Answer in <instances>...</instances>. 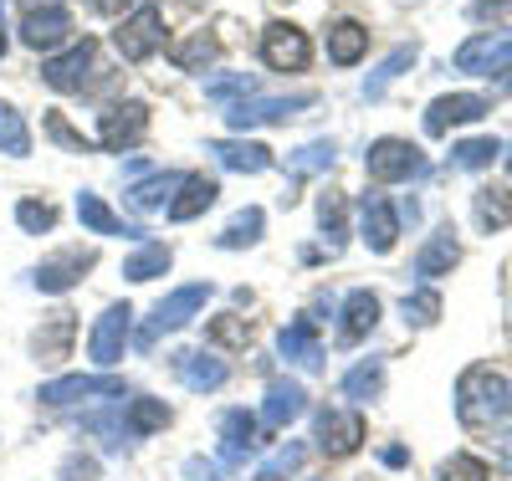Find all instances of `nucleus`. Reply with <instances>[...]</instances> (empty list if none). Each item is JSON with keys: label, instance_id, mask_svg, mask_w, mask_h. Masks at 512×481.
I'll list each match as a JSON object with an SVG mask.
<instances>
[{"label": "nucleus", "instance_id": "nucleus-1", "mask_svg": "<svg viewBox=\"0 0 512 481\" xmlns=\"http://www.w3.org/2000/svg\"><path fill=\"white\" fill-rule=\"evenodd\" d=\"M456 410H461L466 425H492L507 410V379L497 369H487V364L466 369L461 384H456Z\"/></svg>", "mask_w": 512, "mask_h": 481}, {"label": "nucleus", "instance_id": "nucleus-2", "mask_svg": "<svg viewBox=\"0 0 512 481\" xmlns=\"http://www.w3.org/2000/svg\"><path fill=\"white\" fill-rule=\"evenodd\" d=\"M98 72H103V47L98 41H77L67 57H52L47 67H41L47 87H57V93H88Z\"/></svg>", "mask_w": 512, "mask_h": 481}, {"label": "nucleus", "instance_id": "nucleus-3", "mask_svg": "<svg viewBox=\"0 0 512 481\" xmlns=\"http://www.w3.org/2000/svg\"><path fill=\"white\" fill-rule=\"evenodd\" d=\"M210 302V282H190V287H180V292H169L159 308H154V318H149V328L139 333V348H149L159 333H175V328H185L200 308Z\"/></svg>", "mask_w": 512, "mask_h": 481}, {"label": "nucleus", "instance_id": "nucleus-4", "mask_svg": "<svg viewBox=\"0 0 512 481\" xmlns=\"http://www.w3.org/2000/svg\"><path fill=\"white\" fill-rule=\"evenodd\" d=\"M364 164H369V180H379V185L415 180V174L425 169V159H420V149L410 139H379V144H369Z\"/></svg>", "mask_w": 512, "mask_h": 481}, {"label": "nucleus", "instance_id": "nucleus-5", "mask_svg": "<svg viewBox=\"0 0 512 481\" xmlns=\"http://www.w3.org/2000/svg\"><path fill=\"white\" fill-rule=\"evenodd\" d=\"M512 67V26L507 31H482L472 41H461L456 47V72H477V77H492Z\"/></svg>", "mask_w": 512, "mask_h": 481}, {"label": "nucleus", "instance_id": "nucleus-6", "mask_svg": "<svg viewBox=\"0 0 512 481\" xmlns=\"http://www.w3.org/2000/svg\"><path fill=\"white\" fill-rule=\"evenodd\" d=\"M262 57H267V67H277V72H303L308 57H313L308 31H297V26H287V21H272V26L262 31Z\"/></svg>", "mask_w": 512, "mask_h": 481}, {"label": "nucleus", "instance_id": "nucleus-7", "mask_svg": "<svg viewBox=\"0 0 512 481\" xmlns=\"http://www.w3.org/2000/svg\"><path fill=\"white\" fill-rule=\"evenodd\" d=\"M159 6H139L134 16H128L118 31H113V41H118V52H123V62H144V57H154V47L164 41V31H159Z\"/></svg>", "mask_w": 512, "mask_h": 481}, {"label": "nucleus", "instance_id": "nucleus-8", "mask_svg": "<svg viewBox=\"0 0 512 481\" xmlns=\"http://www.w3.org/2000/svg\"><path fill=\"white\" fill-rule=\"evenodd\" d=\"M318 98L313 93H297V98H241V103H231V128H256V123H282V118H292L297 108H313Z\"/></svg>", "mask_w": 512, "mask_h": 481}, {"label": "nucleus", "instance_id": "nucleus-9", "mask_svg": "<svg viewBox=\"0 0 512 481\" xmlns=\"http://www.w3.org/2000/svg\"><path fill=\"white\" fill-rule=\"evenodd\" d=\"M144 128H149V108H144V103H118V108L103 113L98 139H103V149L123 154V149H134V144L144 139Z\"/></svg>", "mask_w": 512, "mask_h": 481}, {"label": "nucleus", "instance_id": "nucleus-10", "mask_svg": "<svg viewBox=\"0 0 512 481\" xmlns=\"http://www.w3.org/2000/svg\"><path fill=\"white\" fill-rule=\"evenodd\" d=\"M492 113V103L487 98H477V93H451V98H436L431 108H425V134H446V128H456V123H477V118H487Z\"/></svg>", "mask_w": 512, "mask_h": 481}, {"label": "nucleus", "instance_id": "nucleus-11", "mask_svg": "<svg viewBox=\"0 0 512 481\" xmlns=\"http://www.w3.org/2000/svg\"><path fill=\"white\" fill-rule=\"evenodd\" d=\"M128 318H134V308H128V302H113V308L98 318V328H93V364H118L123 359V343H128Z\"/></svg>", "mask_w": 512, "mask_h": 481}, {"label": "nucleus", "instance_id": "nucleus-12", "mask_svg": "<svg viewBox=\"0 0 512 481\" xmlns=\"http://www.w3.org/2000/svg\"><path fill=\"white\" fill-rule=\"evenodd\" d=\"M359 441H364V415H354V410H323L318 415V446L328 456H349V451H359Z\"/></svg>", "mask_w": 512, "mask_h": 481}, {"label": "nucleus", "instance_id": "nucleus-13", "mask_svg": "<svg viewBox=\"0 0 512 481\" xmlns=\"http://www.w3.org/2000/svg\"><path fill=\"white\" fill-rule=\"evenodd\" d=\"M359 221H364V241L384 256L395 246V236H400V210L384 200V195H364L359 200Z\"/></svg>", "mask_w": 512, "mask_h": 481}, {"label": "nucleus", "instance_id": "nucleus-14", "mask_svg": "<svg viewBox=\"0 0 512 481\" xmlns=\"http://www.w3.org/2000/svg\"><path fill=\"white\" fill-rule=\"evenodd\" d=\"M88 267H93V251L67 246L62 256H52V261H41V267H36V287L41 292H67V287H77V277Z\"/></svg>", "mask_w": 512, "mask_h": 481}, {"label": "nucleus", "instance_id": "nucleus-15", "mask_svg": "<svg viewBox=\"0 0 512 481\" xmlns=\"http://www.w3.org/2000/svg\"><path fill=\"white\" fill-rule=\"evenodd\" d=\"M21 36H26V47H36V52H52V47H62V41L72 36V16H67L62 6L31 11V16H26V26H21Z\"/></svg>", "mask_w": 512, "mask_h": 481}, {"label": "nucleus", "instance_id": "nucleus-16", "mask_svg": "<svg viewBox=\"0 0 512 481\" xmlns=\"http://www.w3.org/2000/svg\"><path fill=\"white\" fill-rule=\"evenodd\" d=\"M303 405H308L303 384H297V379H277V384L267 389V405H262V425H267V430H282V425H292L297 415H303Z\"/></svg>", "mask_w": 512, "mask_h": 481}, {"label": "nucleus", "instance_id": "nucleus-17", "mask_svg": "<svg viewBox=\"0 0 512 481\" xmlns=\"http://www.w3.org/2000/svg\"><path fill=\"white\" fill-rule=\"evenodd\" d=\"M216 195H221V185L210 180V174H185L180 195L169 200V221H195L200 210H210V205H216Z\"/></svg>", "mask_w": 512, "mask_h": 481}, {"label": "nucleus", "instance_id": "nucleus-18", "mask_svg": "<svg viewBox=\"0 0 512 481\" xmlns=\"http://www.w3.org/2000/svg\"><path fill=\"white\" fill-rule=\"evenodd\" d=\"M72 333H77V318H72V313H52L47 323L36 328V338H31L36 359H41V364H62L67 348H72Z\"/></svg>", "mask_w": 512, "mask_h": 481}, {"label": "nucleus", "instance_id": "nucleus-19", "mask_svg": "<svg viewBox=\"0 0 512 481\" xmlns=\"http://www.w3.org/2000/svg\"><path fill=\"white\" fill-rule=\"evenodd\" d=\"M277 348L292 359V364H303V369H318L323 364V348H318V323L313 318H297V323H287L282 328V338H277Z\"/></svg>", "mask_w": 512, "mask_h": 481}, {"label": "nucleus", "instance_id": "nucleus-20", "mask_svg": "<svg viewBox=\"0 0 512 481\" xmlns=\"http://www.w3.org/2000/svg\"><path fill=\"white\" fill-rule=\"evenodd\" d=\"M461 261V246H456V231H436L431 241L420 246V256H415V277H425V282H436V277H446L451 267Z\"/></svg>", "mask_w": 512, "mask_h": 481}, {"label": "nucleus", "instance_id": "nucleus-21", "mask_svg": "<svg viewBox=\"0 0 512 481\" xmlns=\"http://www.w3.org/2000/svg\"><path fill=\"white\" fill-rule=\"evenodd\" d=\"M374 323H379V297H374L369 287H354V292L344 297V328H338V338L359 343L364 333H374Z\"/></svg>", "mask_w": 512, "mask_h": 481}, {"label": "nucleus", "instance_id": "nucleus-22", "mask_svg": "<svg viewBox=\"0 0 512 481\" xmlns=\"http://www.w3.org/2000/svg\"><path fill=\"white\" fill-rule=\"evenodd\" d=\"M221 456L236 466V461H246L256 446H262V441H256V415H246V410H226L221 415Z\"/></svg>", "mask_w": 512, "mask_h": 481}, {"label": "nucleus", "instance_id": "nucleus-23", "mask_svg": "<svg viewBox=\"0 0 512 481\" xmlns=\"http://www.w3.org/2000/svg\"><path fill=\"white\" fill-rule=\"evenodd\" d=\"M93 395H123V379H57L41 389V400L47 405H72V400H93Z\"/></svg>", "mask_w": 512, "mask_h": 481}, {"label": "nucleus", "instance_id": "nucleus-24", "mask_svg": "<svg viewBox=\"0 0 512 481\" xmlns=\"http://www.w3.org/2000/svg\"><path fill=\"white\" fill-rule=\"evenodd\" d=\"M77 221L88 226L93 236H134V241L144 236L139 226H128L123 215H113V210H108V205H103L98 195H77Z\"/></svg>", "mask_w": 512, "mask_h": 481}, {"label": "nucleus", "instance_id": "nucleus-25", "mask_svg": "<svg viewBox=\"0 0 512 481\" xmlns=\"http://www.w3.org/2000/svg\"><path fill=\"white\" fill-rule=\"evenodd\" d=\"M210 154H216L226 169H241V174H262L272 164V149L267 144H241V139H226V144H210Z\"/></svg>", "mask_w": 512, "mask_h": 481}, {"label": "nucleus", "instance_id": "nucleus-26", "mask_svg": "<svg viewBox=\"0 0 512 481\" xmlns=\"http://www.w3.org/2000/svg\"><path fill=\"white\" fill-rule=\"evenodd\" d=\"M185 185V174H154V180H139L134 190H128V205L134 210H169V200H175V190Z\"/></svg>", "mask_w": 512, "mask_h": 481}, {"label": "nucleus", "instance_id": "nucleus-27", "mask_svg": "<svg viewBox=\"0 0 512 481\" xmlns=\"http://www.w3.org/2000/svg\"><path fill=\"white\" fill-rule=\"evenodd\" d=\"M364 52H369V31H364L359 21H338V26L328 31V57H333L338 67H354Z\"/></svg>", "mask_w": 512, "mask_h": 481}, {"label": "nucleus", "instance_id": "nucleus-28", "mask_svg": "<svg viewBox=\"0 0 512 481\" xmlns=\"http://www.w3.org/2000/svg\"><path fill=\"white\" fill-rule=\"evenodd\" d=\"M169 57H175V67H185V72H205L210 62L221 57V41L210 36V31H195V36L175 41V47H169Z\"/></svg>", "mask_w": 512, "mask_h": 481}, {"label": "nucleus", "instance_id": "nucleus-29", "mask_svg": "<svg viewBox=\"0 0 512 481\" xmlns=\"http://www.w3.org/2000/svg\"><path fill=\"white\" fill-rule=\"evenodd\" d=\"M169 272V246L164 241H144L134 256L123 261V277L128 282H154V277H164Z\"/></svg>", "mask_w": 512, "mask_h": 481}, {"label": "nucleus", "instance_id": "nucleus-30", "mask_svg": "<svg viewBox=\"0 0 512 481\" xmlns=\"http://www.w3.org/2000/svg\"><path fill=\"white\" fill-rule=\"evenodd\" d=\"M477 221H482L487 231L512 226V190H507V185H482V190H477Z\"/></svg>", "mask_w": 512, "mask_h": 481}, {"label": "nucleus", "instance_id": "nucleus-31", "mask_svg": "<svg viewBox=\"0 0 512 481\" xmlns=\"http://www.w3.org/2000/svg\"><path fill=\"white\" fill-rule=\"evenodd\" d=\"M180 379L190 389H221L226 384V364L210 354H180Z\"/></svg>", "mask_w": 512, "mask_h": 481}, {"label": "nucleus", "instance_id": "nucleus-32", "mask_svg": "<svg viewBox=\"0 0 512 481\" xmlns=\"http://www.w3.org/2000/svg\"><path fill=\"white\" fill-rule=\"evenodd\" d=\"M262 226H267V215H262V210H256V205H251V210H241V215H236V221H231V226H226V231L216 236V246H221V251H236V246H251L256 236H262Z\"/></svg>", "mask_w": 512, "mask_h": 481}, {"label": "nucleus", "instance_id": "nucleus-33", "mask_svg": "<svg viewBox=\"0 0 512 481\" xmlns=\"http://www.w3.org/2000/svg\"><path fill=\"white\" fill-rule=\"evenodd\" d=\"M379 389H384V364H379V359H364L359 369L344 374V395H349V400H374Z\"/></svg>", "mask_w": 512, "mask_h": 481}, {"label": "nucleus", "instance_id": "nucleus-34", "mask_svg": "<svg viewBox=\"0 0 512 481\" xmlns=\"http://www.w3.org/2000/svg\"><path fill=\"white\" fill-rule=\"evenodd\" d=\"M0 154H31V134H26V123L11 103H0Z\"/></svg>", "mask_w": 512, "mask_h": 481}, {"label": "nucleus", "instance_id": "nucleus-35", "mask_svg": "<svg viewBox=\"0 0 512 481\" xmlns=\"http://www.w3.org/2000/svg\"><path fill=\"white\" fill-rule=\"evenodd\" d=\"M410 62H415V47H395L390 57L379 62V72H374V77L364 82V98H384V87H390V82H395V77H400V72H405Z\"/></svg>", "mask_w": 512, "mask_h": 481}, {"label": "nucleus", "instance_id": "nucleus-36", "mask_svg": "<svg viewBox=\"0 0 512 481\" xmlns=\"http://www.w3.org/2000/svg\"><path fill=\"white\" fill-rule=\"evenodd\" d=\"M318 221L328 231V256H338V246H344V195H338V190H328L318 200Z\"/></svg>", "mask_w": 512, "mask_h": 481}, {"label": "nucleus", "instance_id": "nucleus-37", "mask_svg": "<svg viewBox=\"0 0 512 481\" xmlns=\"http://www.w3.org/2000/svg\"><path fill=\"white\" fill-rule=\"evenodd\" d=\"M169 425V405L164 400H134L128 405V430L134 435H149V430H164Z\"/></svg>", "mask_w": 512, "mask_h": 481}, {"label": "nucleus", "instance_id": "nucleus-38", "mask_svg": "<svg viewBox=\"0 0 512 481\" xmlns=\"http://www.w3.org/2000/svg\"><path fill=\"white\" fill-rule=\"evenodd\" d=\"M16 221H21V231L41 236V231L57 226V205H47V200H21V205H16Z\"/></svg>", "mask_w": 512, "mask_h": 481}, {"label": "nucleus", "instance_id": "nucleus-39", "mask_svg": "<svg viewBox=\"0 0 512 481\" xmlns=\"http://www.w3.org/2000/svg\"><path fill=\"white\" fill-rule=\"evenodd\" d=\"M333 164V144L328 139H318V144H303L292 159H287V169L292 174H318V169H328Z\"/></svg>", "mask_w": 512, "mask_h": 481}, {"label": "nucleus", "instance_id": "nucleus-40", "mask_svg": "<svg viewBox=\"0 0 512 481\" xmlns=\"http://www.w3.org/2000/svg\"><path fill=\"white\" fill-rule=\"evenodd\" d=\"M497 154H502L497 139H466V144H456V164L461 169H487Z\"/></svg>", "mask_w": 512, "mask_h": 481}, {"label": "nucleus", "instance_id": "nucleus-41", "mask_svg": "<svg viewBox=\"0 0 512 481\" xmlns=\"http://www.w3.org/2000/svg\"><path fill=\"white\" fill-rule=\"evenodd\" d=\"M236 93H256V77L251 72H221V77H210L205 82V98H236Z\"/></svg>", "mask_w": 512, "mask_h": 481}, {"label": "nucleus", "instance_id": "nucleus-42", "mask_svg": "<svg viewBox=\"0 0 512 481\" xmlns=\"http://www.w3.org/2000/svg\"><path fill=\"white\" fill-rule=\"evenodd\" d=\"M436 318H441V297L436 292H410L405 297V323L425 328V323H436Z\"/></svg>", "mask_w": 512, "mask_h": 481}, {"label": "nucleus", "instance_id": "nucleus-43", "mask_svg": "<svg viewBox=\"0 0 512 481\" xmlns=\"http://www.w3.org/2000/svg\"><path fill=\"white\" fill-rule=\"evenodd\" d=\"M436 481H487V461H477V456H451V461L436 471Z\"/></svg>", "mask_w": 512, "mask_h": 481}, {"label": "nucleus", "instance_id": "nucleus-44", "mask_svg": "<svg viewBox=\"0 0 512 481\" xmlns=\"http://www.w3.org/2000/svg\"><path fill=\"white\" fill-rule=\"evenodd\" d=\"M47 134H52V139H57V144L67 149V154H88V149H93V144L82 139L77 128H72V123L62 118V113H47Z\"/></svg>", "mask_w": 512, "mask_h": 481}, {"label": "nucleus", "instance_id": "nucleus-45", "mask_svg": "<svg viewBox=\"0 0 512 481\" xmlns=\"http://www.w3.org/2000/svg\"><path fill=\"white\" fill-rule=\"evenodd\" d=\"M210 338H216V343H231V348H246V338H251V323H246V318H236V313H226V318H216V323H210Z\"/></svg>", "mask_w": 512, "mask_h": 481}, {"label": "nucleus", "instance_id": "nucleus-46", "mask_svg": "<svg viewBox=\"0 0 512 481\" xmlns=\"http://www.w3.org/2000/svg\"><path fill=\"white\" fill-rule=\"evenodd\" d=\"M303 466V446H282L267 466H262V481H277V476H287V471H297Z\"/></svg>", "mask_w": 512, "mask_h": 481}, {"label": "nucleus", "instance_id": "nucleus-47", "mask_svg": "<svg viewBox=\"0 0 512 481\" xmlns=\"http://www.w3.org/2000/svg\"><path fill=\"white\" fill-rule=\"evenodd\" d=\"M128 6H134V0H93L98 16H118V11H128Z\"/></svg>", "mask_w": 512, "mask_h": 481}, {"label": "nucleus", "instance_id": "nucleus-48", "mask_svg": "<svg viewBox=\"0 0 512 481\" xmlns=\"http://www.w3.org/2000/svg\"><path fill=\"white\" fill-rule=\"evenodd\" d=\"M379 461H384V466H405L410 456H405V446H384V451H379Z\"/></svg>", "mask_w": 512, "mask_h": 481}, {"label": "nucleus", "instance_id": "nucleus-49", "mask_svg": "<svg viewBox=\"0 0 512 481\" xmlns=\"http://www.w3.org/2000/svg\"><path fill=\"white\" fill-rule=\"evenodd\" d=\"M93 471H98L93 461H67V471H62V476H67V481H77V476H93Z\"/></svg>", "mask_w": 512, "mask_h": 481}, {"label": "nucleus", "instance_id": "nucleus-50", "mask_svg": "<svg viewBox=\"0 0 512 481\" xmlns=\"http://www.w3.org/2000/svg\"><path fill=\"white\" fill-rule=\"evenodd\" d=\"M0 57H6V21H0Z\"/></svg>", "mask_w": 512, "mask_h": 481}, {"label": "nucleus", "instance_id": "nucleus-51", "mask_svg": "<svg viewBox=\"0 0 512 481\" xmlns=\"http://www.w3.org/2000/svg\"><path fill=\"white\" fill-rule=\"evenodd\" d=\"M507 169H512V159H507Z\"/></svg>", "mask_w": 512, "mask_h": 481}]
</instances>
